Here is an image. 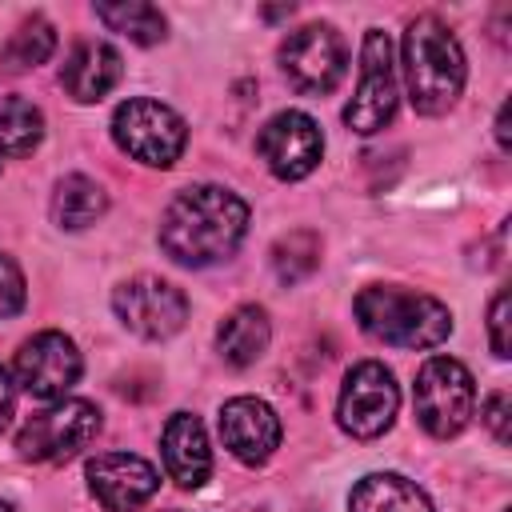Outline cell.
<instances>
[{"label": "cell", "mask_w": 512, "mask_h": 512, "mask_svg": "<svg viewBox=\"0 0 512 512\" xmlns=\"http://www.w3.org/2000/svg\"><path fill=\"white\" fill-rule=\"evenodd\" d=\"M412 404H416V420L428 436L448 440L456 432H464V424L476 412V384L472 372L452 360V356H432L424 360V368L416 372V388H412Z\"/></svg>", "instance_id": "cell-4"}, {"label": "cell", "mask_w": 512, "mask_h": 512, "mask_svg": "<svg viewBox=\"0 0 512 512\" xmlns=\"http://www.w3.org/2000/svg\"><path fill=\"white\" fill-rule=\"evenodd\" d=\"M248 232V204L220 184L184 188L160 216V248L176 264H216L228 260Z\"/></svg>", "instance_id": "cell-1"}, {"label": "cell", "mask_w": 512, "mask_h": 512, "mask_svg": "<svg viewBox=\"0 0 512 512\" xmlns=\"http://www.w3.org/2000/svg\"><path fill=\"white\" fill-rule=\"evenodd\" d=\"M120 76H124L120 52L104 40H80L60 64V84L80 104H92V100L108 96L120 84Z\"/></svg>", "instance_id": "cell-15"}, {"label": "cell", "mask_w": 512, "mask_h": 512, "mask_svg": "<svg viewBox=\"0 0 512 512\" xmlns=\"http://www.w3.org/2000/svg\"><path fill=\"white\" fill-rule=\"evenodd\" d=\"M484 424L492 428L496 444H508V392H492L484 404Z\"/></svg>", "instance_id": "cell-26"}, {"label": "cell", "mask_w": 512, "mask_h": 512, "mask_svg": "<svg viewBox=\"0 0 512 512\" xmlns=\"http://www.w3.org/2000/svg\"><path fill=\"white\" fill-rule=\"evenodd\" d=\"M316 264H320V236L308 232V228L280 236L276 248H272V268H276V276H280L284 284L304 280Z\"/></svg>", "instance_id": "cell-22"}, {"label": "cell", "mask_w": 512, "mask_h": 512, "mask_svg": "<svg viewBox=\"0 0 512 512\" xmlns=\"http://www.w3.org/2000/svg\"><path fill=\"white\" fill-rule=\"evenodd\" d=\"M464 48L452 36V28L424 12L404 28V80H408V96L412 108L420 116H440L456 104V96L464 92Z\"/></svg>", "instance_id": "cell-2"}, {"label": "cell", "mask_w": 512, "mask_h": 512, "mask_svg": "<svg viewBox=\"0 0 512 512\" xmlns=\"http://www.w3.org/2000/svg\"><path fill=\"white\" fill-rule=\"evenodd\" d=\"M160 452H164V468L180 488H200L212 476V452H208V436L200 416L192 412H172L160 436Z\"/></svg>", "instance_id": "cell-16"}, {"label": "cell", "mask_w": 512, "mask_h": 512, "mask_svg": "<svg viewBox=\"0 0 512 512\" xmlns=\"http://www.w3.org/2000/svg\"><path fill=\"white\" fill-rule=\"evenodd\" d=\"M12 412H16V384L0 364V432L12 424Z\"/></svg>", "instance_id": "cell-27"}, {"label": "cell", "mask_w": 512, "mask_h": 512, "mask_svg": "<svg viewBox=\"0 0 512 512\" xmlns=\"http://www.w3.org/2000/svg\"><path fill=\"white\" fill-rule=\"evenodd\" d=\"M96 20L120 36H128L132 44H160L168 32V20L160 8L144 4V0H120V4H96Z\"/></svg>", "instance_id": "cell-20"}, {"label": "cell", "mask_w": 512, "mask_h": 512, "mask_svg": "<svg viewBox=\"0 0 512 512\" xmlns=\"http://www.w3.org/2000/svg\"><path fill=\"white\" fill-rule=\"evenodd\" d=\"M44 136V112L24 96H0V156H28Z\"/></svg>", "instance_id": "cell-21"}, {"label": "cell", "mask_w": 512, "mask_h": 512, "mask_svg": "<svg viewBox=\"0 0 512 512\" xmlns=\"http://www.w3.org/2000/svg\"><path fill=\"white\" fill-rule=\"evenodd\" d=\"M112 308H116L120 324L128 332H136L140 340H168L188 320V296L160 276L124 280L112 292Z\"/></svg>", "instance_id": "cell-10"}, {"label": "cell", "mask_w": 512, "mask_h": 512, "mask_svg": "<svg viewBox=\"0 0 512 512\" xmlns=\"http://www.w3.org/2000/svg\"><path fill=\"white\" fill-rule=\"evenodd\" d=\"M352 312L372 340L392 348H436L452 332V312L436 296L392 284H372L356 292Z\"/></svg>", "instance_id": "cell-3"}, {"label": "cell", "mask_w": 512, "mask_h": 512, "mask_svg": "<svg viewBox=\"0 0 512 512\" xmlns=\"http://www.w3.org/2000/svg\"><path fill=\"white\" fill-rule=\"evenodd\" d=\"M0 512H16V508H12V504H8V500H0Z\"/></svg>", "instance_id": "cell-29"}, {"label": "cell", "mask_w": 512, "mask_h": 512, "mask_svg": "<svg viewBox=\"0 0 512 512\" xmlns=\"http://www.w3.org/2000/svg\"><path fill=\"white\" fill-rule=\"evenodd\" d=\"M396 116V68H392V40L380 28L364 32L360 48V84L344 108V124L360 136L380 132Z\"/></svg>", "instance_id": "cell-9"}, {"label": "cell", "mask_w": 512, "mask_h": 512, "mask_svg": "<svg viewBox=\"0 0 512 512\" xmlns=\"http://www.w3.org/2000/svg\"><path fill=\"white\" fill-rule=\"evenodd\" d=\"M396 408H400V388H396V376L380 360H360L348 368L340 400H336V420L348 436L372 440L388 432L396 420Z\"/></svg>", "instance_id": "cell-7"}, {"label": "cell", "mask_w": 512, "mask_h": 512, "mask_svg": "<svg viewBox=\"0 0 512 512\" xmlns=\"http://www.w3.org/2000/svg\"><path fill=\"white\" fill-rule=\"evenodd\" d=\"M104 208H108L104 188L80 172L64 176L52 192V220L60 228H88L96 216H104Z\"/></svg>", "instance_id": "cell-19"}, {"label": "cell", "mask_w": 512, "mask_h": 512, "mask_svg": "<svg viewBox=\"0 0 512 512\" xmlns=\"http://www.w3.org/2000/svg\"><path fill=\"white\" fill-rule=\"evenodd\" d=\"M488 344H492V352L500 356V360H508L512 352V344H508V292L500 288L496 296H492V308H488Z\"/></svg>", "instance_id": "cell-25"}, {"label": "cell", "mask_w": 512, "mask_h": 512, "mask_svg": "<svg viewBox=\"0 0 512 512\" xmlns=\"http://www.w3.org/2000/svg\"><path fill=\"white\" fill-rule=\"evenodd\" d=\"M88 488L104 512H136L156 496L160 476L136 452H100L88 460Z\"/></svg>", "instance_id": "cell-13"}, {"label": "cell", "mask_w": 512, "mask_h": 512, "mask_svg": "<svg viewBox=\"0 0 512 512\" xmlns=\"http://www.w3.org/2000/svg\"><path fill=\"white\" fill-rule=\"evenodd\" d=\"M112 140L132 160L152 164V168H168L180 160V152L188 144V124L168 104L136 96L112 112Z\"/></svg>", "instance_id": "cell-6"}, {"label": "cell", "mask_w": 512, "mask_h": 512, "mask_svg": "<svg viewBox=\"0 0 512 512\" xmlns=\"http://www.w3.org/2000/svg\"><path fill=\"white\" fill-rule=\"evenodd\" d=\"M80 352L64 332H36L16 352V380L36 400H64V392L80 380Z\"/></svg>", "instance_id": "cell-12"}, {"label": "cell", "mask_w": 512, "mask_h": 512, "mask_svg": "<svg viewBox=\"0 0 512 512\" xmlns=\"http://www.w3.org/2000/svg\"><path fill=\"white\" fill-rule=\"evenodd\" d=\"M220 440L240 464L256 468L280 444V416L256 396H236L220 408Z\"/></svg>", "instance_id": "cell-14"}, {"label": "cell", "mask_w": 512, "mask_h": 512, "mask_svg": "<svg viewBox=\"0 0 512 512\" xmlns=\"http://www.w3.org/2000/svg\"><path fill=\"white\" fill-rule=\"evenodd\" d=\"M256 152L260 160L268 164L272 176L280 180H304L320 156H324V136H320V124L308 116V112H276L260 136H256Z\"/></svg>", "instance_id": "cell-11"}, {"label": "cell", "mask_w": 512, "mask_h": 512, "mask_svg": "<svg viewBox=\"0 0 512 512\" xmlns=\"http://www.w3.org/2000/svg\"><path fill=\"white\" fill-rule=\"evenodd\" d=\"M268 340H272V324H268V312L256 304H240L236 312H228L216 332V348L232 368L256 364L264 356Z\"/></svg>", "instance_id": "cell-18"}, {"label": "cell", "mask_w": 512, "mask_h": 512, "mask_svg": "<svg viewBox=\"0 0 512 512\" xmlns=\"http://www.w3.org/2000/svg\"><path fill=\"white\" fill-rule=\"evenodd\" d=\"M100 432V408L92 400H52L48 408L32 412L16 432V448L24 460L36 464H64L80 448H88Z\"/></svg>", "instance_id": "cell-5"}, {"label": "cell", "mask_w": 512, "mask_h": 512, "mask_svg": "<svg viewBox=\"0 0 512 512\" xmlns=\"http://www.w3.org/2000/svg\"><path fill=\"white\" fill-rule=\"evenodd\" d=\"M348 512H432V500L400 472H372L356 480Z\"/></svg>", "instance_id": "cell-17"}, {"label": "cell", "mask_w": 512, "mask_h": 512, "mask_svg": "<svg viewBox=\"0 0 512 512\" xmlns=\"http://www.w3.org/2000/svg\"><path fill=\"white\" fill-rule=\"evenodd\" d=\"M496 140H500V148H508V104H500V112H496Z\"/></svg>", "instance_id": "cell-28"}, {"label": "cell", "mask_w": 512, "mask_h": 512, "mask_svg": "<svg viewBox=\"0 0 512 512\" xmlns=\"http://www.w3.org/2000/svg\"><path fill=\"white\" fill-rule=\"evenodd\" d=\"M20 308H24V276H20L16 260L0 252V320L16 316Z\"/></svg>", "instance_id": "cell-24"}, {"label": "cell", "mask_w": 512, "mask_h": 512, "mask_svg": "<svg viewBox=\"0 0 512 512\" xmlns=\"http://www.w3.org/2000/svg\"><path fill=\"white\" fill-rule=\"evenodd\" d=\"M52 48H56L52 24H48L44 16H28V20L12 32L8 48H4V60H8L12 68H36V64H44V60L52 56Z\"/></svg>", "instance_id": "cell-23"}, {"label": "cell", "mask_w": 512, "mask_h": 512, "mask_svg": "<svg viewBox=\"0 0 512 512\" xmlns=\"http://www.w3.org/2000/svg\"><path fill=\"white\" fill-rule=\"evenodd\" d=\"M280 68L296 92L324 96L344 80L348 48L332 24H304L280 44Z\"/></svg>", "instance_id": "cell-8"}]
</instances>
